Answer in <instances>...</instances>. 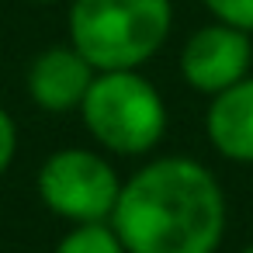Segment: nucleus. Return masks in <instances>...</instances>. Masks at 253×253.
<instances>
[{"mask_svg": "<svg viewBox=\"0 0 253 253\" xmlns=\"http://www.w3.org/2000/svg\"><path fill=\"white\" fill-rule=\"evenodd\" d=\"M111 229L128 253H215L225 232V194L201 163L163 156L122 184Z\"/></svg>", "mask_w": 253, "mask_h": 253, "instance_id": "obj_1", "label": "nucleus"}, {"mask_svg": "<svg viewBox=\"0 0 253 253\" xmlns=\"http://www.w3.org/2000/svg\"><path fill=\"white\" fill-rule=\"evenodd\" d=\"M173 25L170 0H73L70 45L94 70H135L160 52Z\"/></svg>", "mask_w": 253, "mask_h": 253, "instance_id": "obj_2", "label": "nucleus"}, {"mask_svg": "<svg viewBox=\"0 0 253 253\" xmlns=\"http://www.w3.org/2000/svg\"><path fill=\"white\" fill-rule=\"evenodd\" d=\"M80 111L87 132L104 149L122 156L153 149L167 132V104L135 70H97Z\"/></svg>", "mask_w": 253, "mask_h": 253, "instance_id": "obj_3", "label": "nucleus"}, {"mask_svg": "<svg viewBox=\"0 0 253 253\" xmlns=\"http://www.w3.org/2000/svg\"><path fill=\"white\" fill-rule=\"evenodd\" d=\"M122 184L115 167L90 149H59L39 170V198L59 218L77 225L111 218Z\"/></svg>", "mask_w": 253, "mask_h": 253, "instance_id": "obj_4", "label": "nucleus"}, {"mask_svg": "<svg viewBox=\"0 0 253 253\" xmlns=\"http://www.w3.org/2000/svg\"><path fill=\"white\" fill-rule=\"evenodd\" d=\"M250 63H253L250 32L232 28L225 21L198 28L180 52V73L201 94H218L239 84L250 73Z\"/></svg>", "mask_w": 253, "mask_h": 253, "instance_id": "obj_5", "label": "nucleus"}, {"mask_svg": "<svg viewBox=\"0 0 253 253\" xmlns=\"http://www.w3.org/2000/svg\"><path fill=\"white\" fill-rule=\"evenodd\" d=\"M90 84H94V66L73 45L45 49L28 66V94L42 111H73V108H80Z\"/></svg>", "mask_w": 253, "mask_h": 253, "instance_id": "obj_6", "label": "nucleus"}, {"mask_svg": "<svg viewBox=\"0 0 253 253\" xmlns=\"http://www.w3.org/2000/svg\"><path fill=\"white\" fill-rule=\"evenodd\" d=\"M205 128L225 160L253 163V77L211 94Z\"/></svg>", "mask_w": 253, "mask_h": 253, "instance_id": "obj_7", "label": "nucleus"}, {"mask_svg": "<svg viewBox=\"0 0 253 253\" xmlns=\"http://www.w3.org/2000/svg\"><path fill=\"white\" fill-rule=\"evenodd\" d=\"M52 253H128V250H125V243L118 239V232L111 225L84 222L73 232H66Z\"/></svg>", "mask_w": 253, "mask_h": 253, "instance_id": "obj_8", "label": "nucleus"}, {"mask_svg": "<svg viewBox=\"0 0 253 253\" xmlns=\"http://www.w3.org/2000/svg\"><path fill=\"white\" fill-rule=\"evenodd\" d=\"M201 4L215 14V21L253 32V0H201Z\"/></svg>", "mask_w": 253, "mask_h": 253, "instance_id": "obj_9", "label": "nucleus"}, {"mask_svg": "<svg viewBox=\"0 0 253 253\" xmlns=\"http://www.w3.org/2000/svg\"><path fill=\"white\" fill-rule=\"evenodd\" d=\"M14 149H18V128H14V118L0 108V173H4L14 160Z\"/></svg>", "mask_w": 253, "mask_h": 253, "instance_id": "obj_10", "label": "nucleus"}, {"mask_svg": "<svg viewBox=\"0 0 253 253\" xmlns=\"http://www.w3.org/2000/svg\"><path fill=\"white\" fill-rule=\"evenodd\" d=\"M28 4H56V0H28Z\"/></svg>", "mask_w": 253, "mask_h": 253, "instance_id": "obj_11", "label": "nucleus"}, {"mask_svg": "<svg viewBox=\"0 0 253 253\" xmlns=\"http://www.w3.org/2000/svg\"><path fill=\"white\" fill-rule=\"evenodd\" d=\"M243 253H253V246H246V250H243Z\"/></svg>", "mask_w": 253, "mask_h": 253, "instance_id": "obj_12", "label": "nucleus"}]
</instances>
